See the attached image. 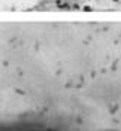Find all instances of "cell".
<instances>
[{
    "label": "cell",
    "instance_id": "1",
    "mask_svg": "<svg viewBox=\"0 0 121 131\" xmlns=\"http://www.w3.org/2000/svg\"><path fill=\"white\" fill-rule=\"evenodd\" d=\"M114 1H118V0H114Z\"/></svg>",
    "mask_w": 121,
    "mask_h": 131
}]
</instances>
